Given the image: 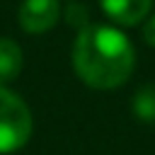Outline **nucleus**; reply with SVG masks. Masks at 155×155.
I'll return each mask as SVG.
<instances>
[{"instance_id":"1","label":"nucleus","mask_w":155,"mask_h":155,"mask_svg":"<svg viewBox=\"0 0 155 155\" xmlns=\"http://www.w3.org/2000/svg\"><path fill=\"white\" fill-rule=\"evenodd\" d=\"M136 65V53L124 31L109 24H87L73 44V68L94 90L121 87Z\"/></svg>"},{"instance_id":"2","label":"nucleus","mask_w":155,"mask_h":155,"mask_svg":"<svg viewBox=\"0 0 155 155\" xmlns=\"http://www.w3.org/2000/svg\"><path fill=\"white\" fill-rule=\"evenodd\" d=\"M31 136V111L27 102L0 87V155L17 153L27 145Z\"/></svg>"},{"instance_id":"3","label":"nucleus","mask_w":155,"mask_h":155,"mask_svg":"<svg viewBox=\"0 0 155 155\" xmlns=\"http://www.w3.org/2000/svg\"><path fill=\"white\" fill-rule=\"evenodd\" d=\"M61 17L58 0H22L17 10V22L27 34H44L56 27Z\"/></svg>"},{"instance_id":"4","label":"nucleus","mask_w":155,"mask_h":155,"mask_svg":"<svg viewBox=\"0 0 155 155\" xmlns=\"http://www.w3.org/2000/svg\"><path fill=\"white\" fill-rule=\"evenodd\" d=\"M99 5L104 10V15L109 19H114L116 24L133 27L148 17L153 0H99Z\"/></svg>"},{"instance_id":"5","label":"nucleus","mask_w":155,"mask_h":155,"mask_svg":"<svg viewBox=\"0 0 155 155\" xmlns=\"http://www.w3.org/2000/svg\"><path fill=\"white\" fill-rule=\"evenodd\" d=\"M22 48L12 39H0V87L12 82L22 73Z\"/></svg>"},{"instance_id":"6","label":"nucleus","mask_w":155,"mask_h":155,"mask_svg":"<svg viewBox=\"0 0 155 155\" xmlns=\"http://www.w3.org/2000/svg\"><path fill=\"white\" fill-rule=\"evenodd\" d=\"M133 114L140 121H155V85H143L133 94Z\"/></svg>"},{"instance_id":"7","label":"nucleus","mask_w":155,"mask_h":155,"mask_svg":"<svg viewBox=\"0 0 155 155\" xmlns=\"http://www.w3.org/2000/svg\"><path fill=\"white\" fill-rule=\"evenodd\" d=\"M143 41H145L148 46L155 48V15H150V17L145 19V27H143Z\"/></svg>"},{"instance_id":"8","label":"nucleus","mask_w":155,"mask_h":155,"mask_svg":"<svg viewBox=\"0 0 155 155\" xmlns=\"http://www.w3.org/2000/svg\"><path fill=\"white\" fill-rule=\"evenodd\" d=\"M75 19H82V24L87 27V17H85V7H68V22L75 24Z\"/></svg>"}]
</instances>
